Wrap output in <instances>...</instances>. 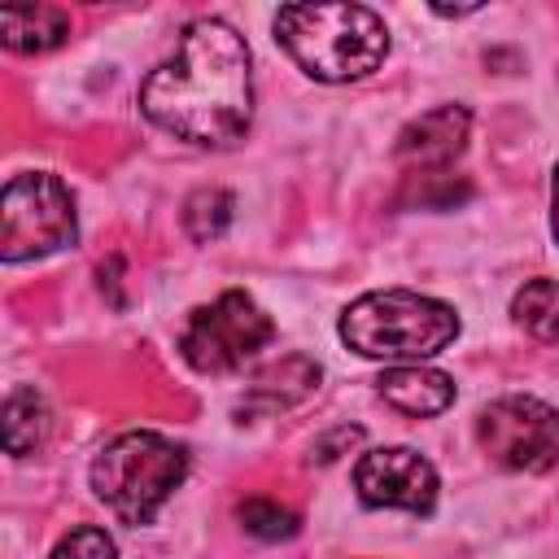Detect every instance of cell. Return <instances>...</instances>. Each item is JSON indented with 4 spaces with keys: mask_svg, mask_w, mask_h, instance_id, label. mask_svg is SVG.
<instances>
[{
    "mask_svg": "<svg viewBox=\"0 0 559 559\" xmlns=\"http://www.w3.org/2000/svg\"><path fill=\"white\" fill-rule=\"evenodd\" d=\"M467 131H472V114L463 105H437V109H428V114H419L415 122L402 127L393 153L411 170V179L450 175L454 157L467 148Z\"/></svg>",
    "mask_w": 559,
    "mask_h": 559,
    "instance_id": "9",
    "label": "cell"
},
{
    "mask_svg": "<svg viewBox=\"0 0 559 559\" xmlns=\"http://www.w3.org/2000/svg\"><path fill=\"white\" fill-rule=\"evenodd\" d=\"M231 214H236V197L227 188H197L183 205V227L197 245H210L231 227Z\"/></svg>",
    "mask_w": 559,
    "mask_h": 559,
    "instance_id": "15",
    "label": "cell"
},
{
    "mask_svg": "<svg viewBox=\"0 0 559 559\" xmlns=\"http://www.w3.org/2000/svg\"><path fill=\"white\" fill-rule=\"evenodd\" d=\"M275 39L319 83L367 79L389 57V26L367 4H284Z\"/></svg>",
    "mask_w": 559,
    "mask_h": 559,
    "instance_id": "2",
    "label": "cell"
},
{
    "mask_svg": "<svg viewBox=\"0 0 559 559\" xmlns=\"http://www.w3.org/2000/svg\"><path fill=\"white\" fill-rule=\"evenodd\" d=\"M476 441L507 472H550L559 463V411L542 397H498L476 415Z\"/></svg>",
    "mask_w": 559,
    "mask_h": 559,
    "instance_id": "7",
    "label": "cell"
},
{
    "mask_svg": "<svg viewBox=\"0 0 559 559\" xmlns=\"http://www.w3.org/2000/svg\"><path fill=\"white\" fill-rule=\"evenodd\" d=\"M511 319L546 341V345H559V280H528L515 297H511Z\"/></svg>",
    "mask_w": 559,
    "mask_h": 559,
    "instance_id": "14",
    "label": "cell"
},
{
    "mask_svg": "<svg viewBox=\"0 0 559 559\" xmlns=\"http://www.w3.org/2000/svg\"><path fill=\"white\" fill-rule=\"evenodd\" d=\"M550 236L559 245V162H555V175H550Z\"/></svg>",
    "mask_w": 559,
    "mask_h": 559,
    "instance_id": "18",
    "label": "cell"
},
{
    "mask_svg": "<svg viewBox=\"0 0 559 559\" xmlns=\"http://www.w3.org/2000/svg\"><path fill=\"white\" fill-rule=\"evenodd\" d=\"M376 389L393 411H402L411 419H432V415L450 411V402H454V380L437 367H424V362L389 367L376 380Z\"/></svg>",
    "mask_w": 559,
    "mask_h": 559,
    "instance_id": "10",
    "label": "cell"
},
{
    "mask_svg": "<svg viewBox=\"0 0 559 559\" xmlns=\"http://www.w3.org/2000/svg\"><path fill=\"white\" fill-rule=\"evenodd\" d=\"M459 314L454 306L411 293V288H380L362 293L341 310V341L362 354V358H384V362H424L454 345L459 336Z\"/></svg>",
    "mask_w": 559,
    "mask_h": 559,
    "instance_id": "3",
    "label": "cell"
},
{
    "mask_svg": "<svg viewBox=\"0 0 559 559\" xmlns=\"http://www.w3.org/2000/svg\"><path fill=\"white\" fill-rule=\"evenodd\" d=\"M52 432V415H48V402L35 393V389H13L4 397V411H0V437H4V450L13 459H26L35 454Z\"/></svg>",
    "mask_w": 559,
    "mask_h": 559,
    "instance_id": "12",
    "label": "cell"
},
{
    "mask_svg": "<svg viewBox=\"0 0 559 559\" xmlns=\"http://www.w3.org/2000/svg\"><path fill=\"white\" fill-rule=\"evenodd\" d=\"M236 515H240L245 533H253L258 542H288V537H297V528H301L297 511H288V507H280V502H271V498H249V502H240Z\"/></svg>",
    "mask_w": 559,
    "mask_h": 559,
    "instance_id": "16",
    "label": "cell"
},
{
    "mask_svg": "<svg viewBox=\"0 0 559 559\" xmlns=\"http://www.w3.org/2000/svg\"><path fill=\"white\" fill-rule=\"evenodd\" d=\"M48 559H114V537H109L105 528L83 524V528L66 533V537L52 546Z\"/></svg>",
    "mask_w": 559,
    "mask_h": 559,
    "instance_id": "17",
    "label": "cell"
},
{
    "mask_svg": "<svg viewBox=\"0 0 559 559\" xmlns=\"http://www.w3.org/2000/svg\"><path fill=\"white\" fill-rule=\"evenodd\" d=\"M79 236V214L70 188L48 170H26L4 183L0 197V258L31 262L48 258Z\"/></svg>",
    "mask_w": 559,
    "mask_h": 559,
    "instance_id": "5",
    "label": "cell"
},
{
    "mask_svg": "<svg viewBox=\"0 0 559 559\" xmlns=\"http://www.w3.org/2000/svg\"><path fill=\"white\" fill-rule=\"evenodd\" d=\"M314 389H319V362H310L301 354H288L280 367H266L253 380L245 406L249 411H284V406H297Z\"/></svg>",
    "mask_w": 559,
    "mask_h": 559,
    "instance_id": "11",
    "label": "cell"
},
{
    "mask_svg": "<svg viewBox=\"0 0 559 559\" xmlns=\"http://www.w3.org/2000/svg\"><path fill=\"white\" fill-rule=\"evenodd\" d=\"M275 341L271 314L240 288L218 293L210 306H197L179 332V354L201 376H227L258 358Z\"/></svg>",
    "mask_w": 559,
    "mask_h": 559,
    "instance_id": "6",
    "label": "cell"
},
{
    "mask_svg": "<svg viewBox=\"0 0 559 559\" xmlns=\"http://www.w3.org/2000/svg\"><path fill=\"white\" fill-rule=\"evenodd\" d=\"M354 489L367 507L428 515L437 507V467L411 445H380L358 459Z\"/></svg>",
    "mask_w": 559,
    "mask_h": 559,
    "instance_id": "8",
    "label": "cell"
},
{
    "mask_svg": "<svg viewBox=\"0 0 559 559\" xmlns=\"http://www.w3.org/2000/svg\"><path fill=\"white\" fill-rule=\"evenodd\" d=\"M140 109L153 127L183 144L223 148L249 131L253 70L245 35L223 17L183 26L175 57L140 83Z\"/></svg>",
    "mask_w": 559,
    "mask_h": 559,
    "instance_id": "1",
    "label": "cell"
},
{
    "mask_svg": "<svg viewBox=\"0 0 559 559\" xmlns=\"http://www.w3.org/2000/svg\"><path fill=\"white\" fill-rule=\"evenodd\" d=\"M4 48L13 52H48L70 39V17L52 4H26V9H0Z\"/></svg>",
    "mask_w": 559,
    "mask_h": 559,
    "instance_id": "13",
    "label": "cell"
},
{
    "mask_svg": "<svg viewBox=\"0 0 559 559\" xmlns=\"http://www.w3.org/2000/svg\"><path fill=\"white\" fill-rule=\"evenodd\" d=\"M188 476V454L162 432H122L92 459V489L122 524H153Z\"/></svg>",
    "mask_w": 559,
    "mask_h": 559,
    "instance_id": "4",
    "label": "cell"
}]
</instances>
